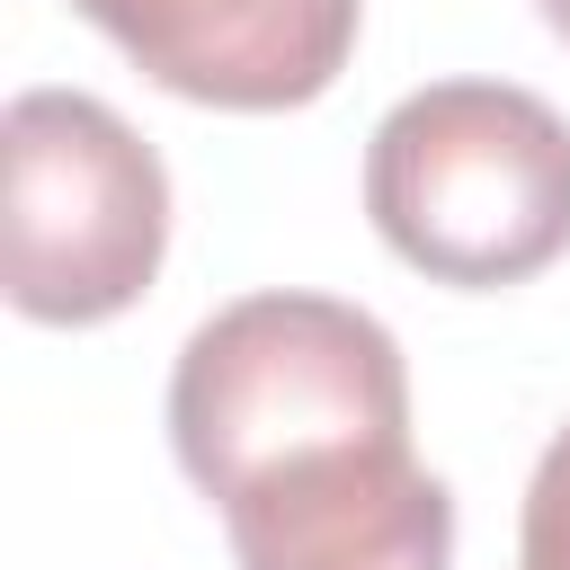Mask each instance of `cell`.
Instances as JSON below:
<instances>
[{"instance_id": "5", "label": "cell", "mask_w": 570, "mask_h": 570, "mask_svg": "<svg viewBox=\"0 0 570 570\" xmlns=\"http://www.w3.org/2000/svg\"><path fill=\"white\" fill-rule=\"evenodd\" d=\"M517 570H570V428L543 445L517 517Z\"/></svg>"}, {"instance_id": "6", "label": "cell", "mask_w": 570, "mask_h": 570, "mask_svg": "<svg viewBox=\"0 0 570 570\" xmlns=\"http://www.w3.org/2000/svg\"><path fill=\"white\" fill-rule=\"evenodd\" d=\"M534 9H543V27H552V36L570 45V0H534Z\"/></svg>"}, {"instance_id": "1", "label": "cell", "mask_w": 570, "mask_h": 570, "mask_svg": "<svg viewBox=\"0 0 570 570\" xmlns=\"http://www.w3.org/2000/svg\"><path fill=\"white\" fill-rule=\"evenodd\" d=\"M178 472L240 570H445L454 490L410 454L401 338L338 294H240L169 374Z\"/></svg>"}, {"instance_id": "4", "label": "cell", "mask_w": 570, "mask_h": 570, "mask_svg": "<svg viewBox=\"0 0 570 570\" xmlns=\"http://www.w3.org/2000/svg\"><path fill=\"white\" fill-rule=\"evenodd\" d=\"M142 80L196 107L276 116L312 107L347 53L365 0H71Z\"/></svg>"}, {"instance_id": "2", "label": "cell", "mask_w": 570, "mask_h": 570, "mask_svg": "<svg viewBox=\"0 0 570 570\" xmlns=\"http://www.w3.org/2000/svg\"><path fill=\"white\" fill-rule=\"evenodd\" d=\"M365 214L428 285H525L570 249V116L517 80H428L365 142Z\"/></svg>"}, {"instance_id": "3", "label": "cell", "mask_w": 570, "mask_h": 570, "mask_svg": "<svg viewBox=\"0 0 570 570\" xmlns=\"http://www.w3.org/2000/svg\"><path fill=\"white\" fill-rule=\"evenodd\" d=\"M169 249L160 151L89 89H18L0 116V276L27 321L89 330L142 303Z\"/></svg>"}]
</instances>
